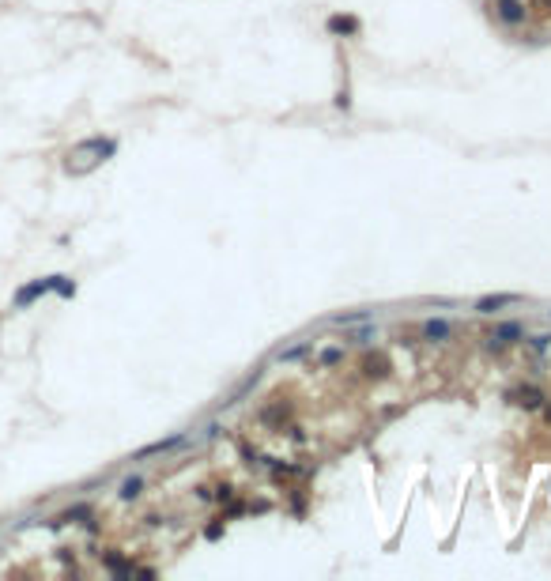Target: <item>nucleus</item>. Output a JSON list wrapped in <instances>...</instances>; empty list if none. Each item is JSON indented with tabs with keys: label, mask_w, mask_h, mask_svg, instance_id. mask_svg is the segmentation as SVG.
<instances>
[{
	"label": "nucleus",
	"mask_w": 551,
	"mask_h": 581,
	"mask_svg": "<svg viewBox=\"0 0 551 581\" xmlns=\"http://www.w3.org/2000/svg\"><path fill=\"white\" fill-rule=\"evenodd\" d=\"M140 487H144V479H125V483H121V498H136L140 495Z\"/></svg>",
	"instance_id": "6e6552de"
},
{
	"label": "nucleus",
	"mask_w": 551,
	"mask_h": 581,
	"mask_svg": "<svg viewBox=\"0 0 551 581\" xmlns=\"http://www.w3.org/2000/svg\"><path fill=\"white\" fill-rule=\"evenodd\" d=\"M423 336L427 340H450V321H427V325H423Z\"/></svg>",
	"instance_id": "423d86ee"
},
{
	"label": "nucleus",
	"mask_w": 551,
	"mask_h": 581,
	"mask_svg": "<svg viewBox=\"0 0 551 581\" xmlns=\"http://www.w3.org/2000/svg\"><path fill=\"white\" fill-rule=\"evenodd\" d=\"M513 302H517V294H487V299L476 302V313H494L502 306H513Z\"/></svg>",
	"instance_id": "f03ea898"
},
{
	"label": "nucleus",
	"mask_w": 551,
	"mask_h": 581,
	"mask_svg": "<svg viewBox=\"0 0 551 581\" xmlns=\"http://www.w3.org/2000/svg\"><path fill=\"white\" fill-rule=\"evenodd\" d=\"M362 317H367V313H344V317H332V321L336 325H355V321H362Z\"/></svg>",
	"instance_id": "1a4fd4ad"
},
{
	"label": "nucleus",
	"mask_w": 551,
	"mask_h": 581,
	"mask_svg": "<svg viewBox=\"0 0 551 581\" xmlns=\"http://www.w3.org/2000/svg\"><path fill=\"white\" fill-rule=\"evenodd\" d=\"M494 12H499V20L510 23V27L525 23V4H521V0H494Z\"/></svg>",
	"instance_id": "f257e3e1"
},
{
	"label": "nucleus",
	"mask_w": 551,
	"mask_h": 581,
	"mask_svg": "<svg viewBox=\"0 0 551 581\" xmlns=\"http://www.w3.org/2000/svg\"><path fill=\"white\" fill-rule=\"evenodd\" d=\"M544 415H548V423H551V408H548V412H544Z\"/></svg>",
	"instance_id": "ddd939ff"
},
{
	"label": "nucleus",
	"mask_w": 551,
	"mask_h": 581,
	"mask_svg": "<svg viewBox=\"0 0 551 581\" xmlns=\"http://www.w3.org/2000/svg\"><path fill=\"white\" fill-rule=\"evenodd\" d=\"M513 400H517L521 408H540V400H544V396H540L536 385H525V389H517V393H513Z\"/></svg>",
	"instance_id": "39448f33"
},
{
	"label": "nucleus",
	"mask_w": 551,
	"mask_h": 581,
	"mask_svg": "<svg viewBox=\"0 0 551 581\" xmlns=\"http://www.w3.org/2000/svg\"><path fill=\"white\" fill-rule=\"evenodd\" d=\"M329 31H336V34H355V31H359V20H351V15H332V20H329Z\"/></svg>",
	"instance_id": "0eeeda50"
},
{
	"label": "nucleus",
	"mask_w": 551,
	"mask_h": 581,
	"mask_svg": "<svg viewBox=\"0 0 551 581\" xmlns=\"http://www.w3.org/2000/svg\"><path fill=\"white\" fill-rule=\"evenodd\" d=\"M532 8H536V12H544V15H551V0H532Z\"/></svg>",
	"instance_id": "9b49d317"
},
{
	"label": "nucleus",
	"mask_w": 551,
	"mask_h": 581,
	"mask_svg": "<svg viewBox=\"0 0 551 581\" xmlns=\"http://www.w3.org/2000/svg\"><path fill=\"white\" fill-rule=\"evenodd\" d=\"M219 532H223V525L216 521V525H208V540H219Z\"/></svg>",
	"instance_id": "f8f14e48"
},
{
	"label": "nucleus",
	"mask_w": 551,
	"mask_h": 581,
	"mask_svg": "<svg viewBox=\"0 0 551 581\" xmlns=\"http://www.w3.org/2000/svg\"><path fill=\"white\" fill-rule=\"evenodd\" d=\"M185 438H166V442H155V446H144V449H136L133 460H144V457H155V453H170V449H177Z\"/></svg>",
	"instance_id": "7ed1b4c3"
},
{
	"label": "nucleus",
	"mask_w": 551,
	"mask_h": 581,
	"mask_svg": "<svg viewBox=\"0 0 551 581\" xmlns=\"http://www.w3.org/2000/svg\"><path fill=\"white\" fill-rule=\"evenodd\" d=\"M321 363H325V366L340 363V347H329V352H325V355H321Z\"/></svg>",
	"instance_id": "9d476101"
},
{
	"label": "nucleus",
	"mask_w": 551,
	"mask_h": 581,
	"mask_svg": "<svg viewBox=\"0 0 551 581\" xmlns=\"http://www.w3.org/2000/svg\"><path fill=\"white\" fill-rule=\"evenodd\" d=\"M521 336V325H517V321H506V325H499V329H494V344L491 347H502V344H513V340H517Z\"/></svg>",
	"instance_id": "20e7f679"
}]
</instances>
